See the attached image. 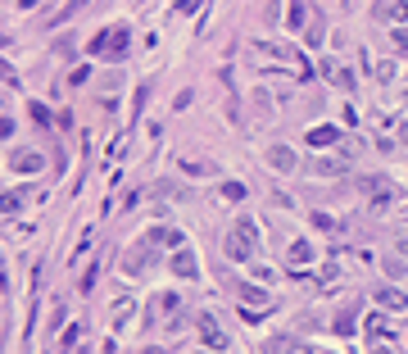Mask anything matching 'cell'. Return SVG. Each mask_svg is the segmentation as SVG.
I'll return each mask as SVG.
<instances>
[{
	"instance_id": "6da1fadb",
	"label": "cell",
	"mask_w": 408,
	"mask_h": 354,
	"mask_svg": "<svg viewBox=\"0 0 408 354\" xmlns=\"http://www.w3.org/2000/svg\"><path fill=\"white\" fill-rule=\"evenodd\" d=\"M254 250H258V227H254V218H236V227H232V236H227V259H254Z\"/></svg>"
},
{
	"instance_id": "7a4b0ae2",
	"label": "cell",
	"mask_w": 408,
	"mask_h": 354,
	"mask_svg": "<svg viewBox=\"0 0 408 354\" xmlns=\"http://www.w3.org/2000/svg\"><path fill=\"white\" fill-rule=\"evenodd\" d=\"M127 46H132L127 28H105L100 37H91V55H100V59H119Z\"/></svg>"
},
{
	"instance_id": "3957f363",
	"label": "cell",
	"mask_w": 408,
	"mask_h": 354,
	"mask_svg": "<svg viewBox=\"0 0 408 354\" xmlns=\"http://www.w3.org/2000/svg\"><path fill=\"white\" fill-rule=\"evenodd\" d=\"M236 300L245 304V309H254V313H258V309H268V304H272V295L258 286V282H236Z\"/></svg>"
},
{
	"instance_id": "277c9868",
	"label": "cell",
	"mask_w": 408,
	"mask_h": 354,
	"mask_svg": "<svg viewBox=\"0 0 408 354\" xmlns=\"http://www.w3.org/2000/svg\"><path fill=\"white\" fill-rule=\"evenodd\" d=\"M195 327H200V341L209 345V350H227V332L218 327L214 313H200V322H195Z\"/></svg>"
},
{
	"instance_id": "5b68a950",
	"label": "cell",
	"mask_w": 408,
	"mask_h": 354,
	"mask_svg": "<svg viewBox=\"0 0 408 354\" xmlns=\"http://www.w3.org/2000/svg\"><path fill=\"white\" fill-rule=\"evenodd\" d=\"M372 14H376L381 23H395V28H399V23L408 19V0H376Z\"/></svg>"
},
{
	"instance_id": "8992f818",
	"label": "cell",
	"mask_w": 408,
	"mask_h": 354,
	"mask_svg": "<svg viewBox=\"0 0 408 354\" xmlns=\"http://www.w3.org/2000/svg\"><path fill=\"white\" fill-rule=\"evenodd\" d=\"M367 191V204H372V209H381V204H390L395 200V186H386V182H376V177H363V182H358Z\"/></svg>"
},
{
	"instance_id": "52a82bcc",
	"label": "cell",
	"mask_w": 408,
	"mask_h": 354,
	"mask_svg": "<svg viewBox=\"0 0 408 354\" xmlns=\"http://www.w3.org/2000/svg\"><path fill=\"white\" fill-rule=\"evenodd\" d=\"M168 268H172V277H200V264H195L191 250H177V255L168 259Z\"/></svg>"
},
{
	"instance_id": "ba28073f",
	"label": "cell",
	"mask_w": 408,
	"mask_h": 354,
	"mask_svg": "<svg viewBox=\"0 0 408 354\" xmlns=\"http://www.w3.org/2000/svg\"><path fill=\"white\" fill-rule=\"evenodd\" d=\"M372 300H376V309H408V295H404V291H395V286H376V295H372Z\"/></svg>"
},
{
	"instance_id": "9c48e42d",
	"label": "cell",
	"mask_w": 408,
	"mask_h": 354,
	"mask_svg": "<svg viewBox=\"0 0 408 354\" xmlns=\"http://www.w3.org/2000/svg\"><path fill=\"white\" fill-rule=\"evenodd\" d=\"M10 164H14V173H41V168H45V159H41L37 150H19Z\"/></svg>"
},
{
	"instance_id": "30bf717a",
	"label": "cell",
	"mask_w": 408,
	"mask_h": 354,
	"mask_svg": "<svg viewBox=\"0 0 408 354\" xmlns=\"http://www.w3.org/2000/svg\"><path fill=\"white\" fill-rule=\"evenodd\" d=\"M268 354H309V345L295 341V336H272V341H268Z\"/></svg>"
},
{
	"instance_id": "8fae6325",
	"label": "cell",
	"mask_w": 408,
	"mask_h": 354,
	"mask_svg": "<svg viewBox=\"0 0 408 354\" xmlns=\"http://www.w3.org/2000/svg\"><path fill=\"white\" fill-rule=\"evenodd\" d=\"M268 164H272L277 173H290V168H295V150H290V146H272V150H268Z\"/></svg>"
},
{
	"instance_id": "7c38bea8",
	"label": "cell",
	"mask_w": 408,
	"mask_h": 354,
	"mask_svg": "<svg viewBox=\"0 0 408 354\" xmlns=\"http://www.w3.org/2000/svg\"><path fill=\"white\" fill-rule=\"evenodd\" d=\"M332 141H340V132H336V128H313L309 132V146H332Z\"/></svg>"
},
{
	"instance_id": "4fadbf2b",
	"label": "cell",
	"mask_w": 408,
	"mask_h": 354,
	"mask_svg": "<svg viewBox=\"0 0 408 354\" xmlns=\"http://www.w3.org/2000/svg\"><path fill=\"white\" fill-rule=\"evenodd\" d=\"M332 327H336L340 336H354V309H340V313H336V322H332Z\"/></svg>"
},
{
	"instance_id": "5bb4252c",
	"label": "cell",
	"mask_w": 408,
	"mask_h": 354,
	"mask_svg": "<svg viewBox=\"0 0 408 354\" xmlns=\"http://www.w3.org/2000/svg\"><path fill=\"white\" fill-rule=\"evenodd\" d=\"M309 259H313L309 241H295V246H290V264H309Z\"/></svg>"
},
{
	"instance_id": "9a60e30c",
	"label": "cell",
	"mask_w": 408,
	"mask_h": 354,
	"mask_svg": "<svg viewBox=\"0 0 408 354\" xmlns=\"http://www.w3.org/2000/svg\"><path fill=\"white\" fill-rule=\"evenodd\" d=\"M304 28V0H290V32Z\"/></svg>"
},
{
	"instance_id": "2e32d148",
	"label": "cell",
	"mask_w": 408,
	"mask_h": 354,
	"mask_svg": "<svg viewBox=\"0 0 408 354\" xmlns=\"http://www.w3.org/2000/svg\"><path fill=\"white\" fill-rule=\"evenodd\" d=\"M367 332H372V336H386V332H390L386 313H372V318H367Z\"/></svg>"
},
{
	"instance_id": "e0dca14e",
	"label": "cell",
	"mask_w": 408,
	"mask_h": 354,
	"mask_svg": "<svg viewBox=\"0 0 408 354\" xmlns=\"http://www.w3.org/2000/svg\"><path fill=\"white\" fill-rule=\"evenodd\" d=\"M327 77H332V82H340V86L354 82V73H349V68H336V64H327Z\"/></svg>"
},
{
	"instance_id": "ac0fdd59",
	"label": "cell",
	"mask_w": 408,
	"mask_h": 354,
	"mask_svg": "<svg viewBox=\"0 0 408 354\" xmlns=\"http://www.w3.org/2000/svg\"><path fill=\"white\" fill-rule=\"evenodd\" d=\"M82 5H86V0H68L64 10L54 14V23H68V19H73V14H77V10H82Z\"/></svg>"
},
{
	"instance_id": "d6986e66",
	"label": "cell",
	"mask_w": 408,
	"mask_h": 354,
	"mask_svg": "<svg viewBox=\"0 0 408 354\" xmlns=\"http://www.w3.org/2000/svg\"><path fill=\"white\" fill-rule=\"evenodd\" d=\"M223 195H227V200H245V186H241V182H227Z\"/></svg>"
},
{
	"instance_id": "ffe728a7",
	"label": "cell",
	"mask_w": 408,
	"mask_h": 354,
	"mask_svg": "<svg viewBox=\"0 0 408 354\" xmlns=\"http://www.w3.org/2000/svg\"><path fill=\"white\" fill-rule=\"evenodd\" d=\"M390 37H395V46H399V50H408V23H399V28H395Z\"/></svg>"
},
{
	"instance_id": "44dd1931",
	"label": "cell",
	"mask_w": 408,
	"mask_h": 354,
	"mask_svg": "<svg viewBox=\"0 0 408 354\" xmlns=\"http://www.w3.org/2000/svg\"><path fill=\"white\" fill-rule=\"evenodd\" d=\"M372 354H390V350H386V345H376V350H372Z\"/></svg>"
}]
</instances>
